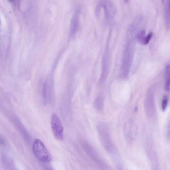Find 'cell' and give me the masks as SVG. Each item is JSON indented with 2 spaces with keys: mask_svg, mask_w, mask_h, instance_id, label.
<instances>
[{
  "mask_svg": "<svg viewBox=\"0 0 170 170\" xmlns=\"http://www.w3.org/2000/svg\"><path fill=\"white\" fill-rule=\"evenodd\" d=\"M33 151L34 155L40 161L44 163L50 162L52 157L44 143L39 139H35L33 143Z\"/></svg>",
  "mask_w": 170,
  "mask_h": 170,
  "instance_id": "1",
  "label": "cell"
},
{
  "mask_svg": "<svg viewBox=\"0 0 170 170\" xmlns=\"http://www.w3.org/2000/svg\"><path fill=\"white\" fill-rule=\"evenodd\" d=\"M145 108L148 118H152L156 113L154 90L152 88L149 89L147 92L145 100Z\"/></svg>",
  "mask_w": 170,
  "mask_h": 170,
  "instance_id": "2",
  "label": "cell"
},
{
  "mask_svg": "<svg viewBox=\"0 0 170 170\" xmlns=\"http://www.w3.org/2000/svg\"><path fill=\"white\" fill-rule=\"evenodd\" d=\"M51 125L55 138L58 140H62L63 138V127L59 117L55 113H53L51 115Z\"/></svg>",
  "mask_w": 170,
  "mask_h": 170,
  "instance_id": "3",
  "label": "cell"
},
{
  "mask_svg": "<svg viewBox=\"0 0 170 170\" xmlns=\"http://www.w3.org/2000/svg\"><path fill=\"white\" fill-rule=\"evenodd\" d=\"M80 14L79 10H77L73 14L72 18L70 24V36H75L79 29L80 25Z\"/></svg>",
  "mask_w": 170,
  "mask_h": 170,
  "instance_id": "4",
  "label": "cell"
},
{
  "mask_svg": "<svg viewBox=\"0 0 170 170\" xmlns=\"http://www.w3.org/2000/svg\"><path fill=\"white\" fill-rule=\"evenodd\" d=\"M104 102L102 96L98 97L94 101L93 106L94 108L98 112H101L103 109Z\"/></svg>",
  "mask_w": 170,
  "mask_h": 170,
  "instance_id": "5",
  "label": "cell"
},
{
  "mask_svg": "<svg viewBox=\"0 0 170 170\" xmlns=\"http://www.w3.org/2000/svg\"><path fill=\"white\" fill-rule=\"evenodd\" d=\"M164 7L165 18L166 21L167 27L168 29L169 27V1H163Z\"/></svg>",
  "mask_w": 170,
  "mask_h": 170,
  "instance_id": "6",
  "label": "cell"
},
{
  "mask_svg": "<svg viewBox=\"0 0 170 170\" xmlns=\"http://www.w3.org/2000/svg\"><path fill=\"white\" fill-rule=\"evenodd\" d=\"M166 83L165 88L167 92H169L170 89V66L167 65L165 69Z\"/></svg>",
  "mask_w": 170,
  "mask_h": 170,
  "instance_id": "7",
  "label": "cell"
},
{
  "mask_svg": "<svg viewBox=\"0 0 170 170\" xmlns=\"http://www.w3.org/2000/svg\"><path fill=\"white\" fill-rule=\"evenodd\" d=\"M146 33L144 30L141 31L137 35V39L138 41L142 45H144L146 38Z\"/></svg>",
  "mask_w": 170,
  "mask_h": 170,
  "instance_id": "8",
  "label": "cell"
},
{
  "mask_svg": "<svg viewBox=\"0 0 170 170\" xmlns=\"http://www.w3.org/2000/svg\"><path fill=\"white\" fill-rule=\"evenodd\" d=\"M168 98L167 96H164L163 97L162 102L161 108L162 111L166 110L168 105Z\"/></svg>",
  "mask_w": 170,
  "mask_h": 170,
  "instance_id": "9",
  "label": "cell"
},
{
  "mask_svg": "<svg viewBox=\"0 0 170 170\" xmlns=\"http://www.w3.org/2000/svg\"><path fill=\"white\" fill-rule=\"evenodd\" d=\"M153 36V33L152 32L148 34V35L146 37L145 39L144 45H147L150 42L152 37Z\"/></svg>",
  "mask_w": 170,
  "mask_h": 170,
  "instance_id": "10",
  "label": "cell"
},
{
  "mask_svg": "<svg viewBox=\"0 0 170 170\" xmlns=\"http://www.w3.org/2000/svg\"><path fill=\"white\" fill-rule=\"evenodd\" d=\"M4 143V141L3 138L2 136H0V145H3Z\"/></svg>",
  "mask_w": 170,
  "mask_h": 170,
  "instance_id": "11",
  "label": "cell"
}]
</instances>
